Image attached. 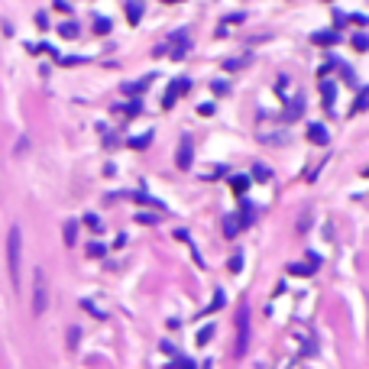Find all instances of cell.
<instances>
[{
  "instance_id": "cell-25",
  "label": "cell",
  "mask_w": 369,
  "mask_h": 369,
  "mask_svg": "<svg viewBox=\"0 0 369 369\" xmlns=\"http://www.w3.org/2000/svg\"><path fill=\"white\" fill-rule=\"evenodd\" d=\"M81 308H88V311H91V314H94V317H104V311H97V308H94V305H91V301H81Z\"/></svg>"
},
{
  "instance_id": "cell-22",
  "label": "cell",
  "mask_w": 369,
  "mask_h": 369,
  "mask_svg": "<svg viewBox=\"0 0 369 369\" xmlns=\"http://www.w3.org/2000/svg\"><path fill=\"white\" fill-rule=\"evenodd\" d=\"M288 272H295V276H311V266H288Z\"/></svg>"
},
{
  "instance_id": "cell-11",
  "label": "cell",
  "mask_w": 369,
  "mask_h": 369,
  "mask_svg": "<svg viewBox=\"0 0 369 369\" xmlns=\"http://www.w3.org/2000/svg\"><path fill=\"white\" fill-rule=\"evenodd\" d=\"M321 94H324V107L331 110V107H334V94H337L331 81H321Z\"/></svg>"
},
{
  "instance_id": "cell-21",
  "label": "cell",
  "mask_w": 369,
  "mask_h": 369,
  "mask_svg": "<svg viewBox=\"0 0 369 369\" xmlns=\"http://www.w3.org/2000/svg\"><path fill=\"white\" fill-rule=\"evenodd\" d=\"M85 223H88V227H91L94 233H100V220H97V217H94V214H85Z\"/></svg>"
},
{
  "instance_id": "cell-18",
  "label": "cell",
  "mask_w": 369,
  "mask_h": 369,
  "mask_svg": "<svg viewBox=\"0 0 369 369\" xmlns=\"http://www.w3.org/2000/svg\"><path fill=\"white\" fill-rule=\"evenodd\" d=\"M107 30H110V20H107V16H97V20H94V32H100V36H104Z\"/></svg>"
},
{
  "instance_id": "cell-5",
  "label": "cell",
  "mask_w": 369,
  "mask_h": 369,
  "mask_svg": "<svg viewBox=\"0 0 369 369\" xmlns=\"http://www.w3.org/2000/svg\"><path fill=\"white\" fill-rule=\"evenodd\" d=\"M175 165H178V169H188V165H191V143H188V139H182V143H178Z\"/></svg>"
},
{
  "instance_id": "cell-24",
  "label": "cell",
  "mask_w": 369,
  "mask_h": 369,
  "mask_svg": "<svg viewBox=\"0 0 369 369\" xmlns=\"http://www.w3.org/2000/svg\"><path fill=\"white\" fill-rule=\"evenodd\" d=\"M149 146V136H139V139H133V149H146Z\"/></svg>"
},
{
  "instance_id": "cell-13",
  "label": "cell",
  "mask_w": 369,
  "mask_h": 369,
  "mask_svg": "<svg viewBox=\"0 0 369 369\" xmlns=\"http://www.w3.org/2000/svg\"><path fill=\"white\" fill-rule=\"evenodd\" d=\"M314 42H317V46H334L337 36H334V32H314Z\"/></svg>"
},
{
  "instance_id": "cell-32",
  "label": "cell",
  "mask_w": 369,
  "mask_h": 369,
  "mask_svg": "<svg viewBox=\"0 0 369 369\" xmlns=\"http://www.w3.org/2000/svg\"><path fill=\"white\" fill-rule=\"evenodd\" d=\"M165 3H178V0H165Z\"/></svg>"
},
{
  "instance_id": "cell-2",
  "label": "cell",
  "mask_w": 369,
  "mask_h": 369,
  "mask_svg": "<svg viewBox=\"0 0 369 369\" xmlns=\"http://www.w3.org/2000/svg\"><path fill=\"white\" fill-rule=\"evenodd\" d=\"M49 308V278H46V269H36L32 276V314H46Z\"/></svg>"
},
{
  "instance_id": "cell-26",
  "label": "cell",
  "mask_w": 369,
  "mask_h": 369,
  "mask_svg": "<svg viewBox=\"0 0 369 369\" xmlns=\"http://www.w3.org/2000/svg\"><path fill=\"white\" fill-rule=\"evenodd\" d=\"M175 366H178V369H194V363H191V360H184V356H178Z\"/></svg>"
},
{
  "instance_id": "cell-4",
  "label": "cell",
  "mask_w": 369,
  "mask_h": 369,
  "mask_svg": "<svg viewBox=\"0 0 369 369\" xmlns=\"http://www.w3.org/2000/svg\"><path fill=\"white\" fill-rule=\"evenodd\" d=\"M188 88H191V85H188L184 78H178V81H172V85H169V91H165V100H162V107H172V104H175V97H178V94H182V91H188Z\"/></svg>"
},
{
  "instance_id": "cell-20",
  "label": "cell",
  "mask_w": 369,
  "mask_h": 369,
  "mask_svg": "<svg viewBox=\"0 0 369 369\" xmlns=\"http://www.w3.org/2000/svg\"><path fill=\"white\" fill-rule=\"evenodd\" d=\"M78 337H81V331L71 327V331H68V350H78Z\"/></svg>"
},
{
  "instance_id": "cell-19",
  "label": "cell",
  "mask_w": 369,
  "mask_h": 369,
  "mask_svg": "<svg viewBox=\"0 0 369 369\" xmlns=\"http://www.w3.org/2000/svg\"><path fill=\"white\" fill-rule=\"evenodd\" d=\"M366 46H369L366 36H363V32H356V36H353V49H356V52H366Z\"/></svg>"
},
{
  "instance_id": "cell-6",
  "label": "cell",
  "mask_w": 369,
  "mask_h": 369,
  "mask_svg": "<svg viewBox=\"0 0 369 369\" xmlns=\"http://www.w3.org/2000/svg\"><path fill=\"white\" fill-rule=\"evenodd\" d=\"M139 16H143V0H126V20L136 26Z\"/></svg>"
},
{
  "instance_id": "cell-15",
  "label": "cell",
  "mask_w": 369,
  "mask_h": 369,
  "mask_svg": "<svg viewBox=\"0 0 369 369\" xmlns=\"http://www.w3.org/2000/svg\"><path fill=\"white\" fill-rule=\"evenodd\" d=\"M301 110H305V104H301V100H295V104H288L285 117H288V120H298V117H301Z\"/></svg>"
},
{
  "instance_id": "cell-27",
  "label": "cell",
  "mask_w": 369,
  "mask_h": 369,
  "mask_svg": "<svg viewBox=\"0 0 369 369\" xmlns=\"http://www.w3.org/2000/svg\"><path fill=\"white\" fill-rule=\"evenodd\" d=\"M220 305H223V292H217V295H214V301H211V311H217Z\"/></svg>"
},
{
  "instance_id": "cell-29",
  "label": "cell",
  "mask_w": 369,
  "mask_h": 369,
  "mask_svg": "<svg viewBox=\"0 0 369 369\" xmlns=\"http://www.w3.org/2000/svg\"><path fill=\"white\" fill-rule=\"evenodd\" d=\"M55 10H62V13H68V10H71V7H68V0H55Z\"/></svg>"
},
{
  "instance_id": "cell-14",
  "label": "cell",
  "mask_w": 369,
  "mask_h": 369,
  "mask_svg": "<svg viewBox=\"0 0 369 369\" xmlns=\"http://www.w3.org/2000/svg\"><path fill=\"white\" fill-rule=\"evenodd\" d=\"M253 175H256V182H269V175H272V172L266 169L262 162H256V165H253Z\"/></svg>"
},
{
  "instance_id": "cell-3",
  "label": "cell",
  "mask_w": 369,
  "mask_h": 369,
  "mask_svg": "<svg viewBox=\"0 0 369 369\" xmlns=\"http://www.w3.org/2000/svg\"><path fill=\"white\" fill-rule=\"evenodd\" d=\"M249 350V308L240 305L237 311V356H243Z\"/></svg>"
},
{
  "instance_id": "cell-31",
  "label": "cell",
  "mask_w": 369,
  "mask_h": 369,
  "mask_svg": "<svg viewBox=\"0 0 369 369\" xmlns=\"http://www.w3.org/2000/svg\"><path fill=\"white\" fill-rule=\"evenodd\" d=\"M366 107V91H360V97H356V110Z\"/></svg>"
},
{
  "instance_id": "cell-16",
  "label": "cell",
  "mask_w": 369,
  "mask_h": 369,
  "mask_svg": "<svg viewBox=\"0 0 369 369\" xmlns=\"http://www.w3.org/2000/svg\"><path fill=\"white\" fill-rule=\"evenodd\" d=\"M211 337H214V324H208V327H201V331H198V343H201V346L208 343Z\"/></svg>"
},
{
  "instance_id": "cell-23",
  "label": "cell",
  "mask_w": 369,
  "mask_h": 369,
  "mask_svg": "<svg viewBox=\"0 0 369 369\" xmlns=\"http://www.w3.org/2000/svg\"><path fill=\"white\" fill-rule=\"evenodd\" d=\"M88 253L97 259V256H104V246H100V243H91V246H88Z\"/></svg>"
},
{
  "instance_id": "cell-17",
  "label": "cell",
  "mask_w": 369,
  "mask_h": 369,
  "mask_svg": "<svg viewBox=\"0 0 369 369\" xmlns=\"http://www.w3.org/2000/svg\"><path fill=\"white\" fill-rule=\"evenodd\" d=\"M246 188H249V178H246V175H237V178H233V191H237V194H243Z\"/></svg>"
},
{
  "instance_id": "cell-9",
  "label": "cell",
  "mask_w": 369,
  "mask_h": 369,
  "mask_svg": "<svg viewBox=\"0 0 369 369\" xmlns=\"http://www.w3.org/2000/svg\"><path fill=\"white\" fill-rule=\"evenodd\" d=\"M308 139H311V143H327V130H324L321 123H314V126H311V130H308Z\"/></svg>"
},
{
  "instance_id": "cell-30",
  "label": "cell",
  "mask_w": 369,
  "mask_h": 369,
  "mask_svg": "<svg viewBox=\"0 0 369 369\" xmlns=\"http://www.w3.org/2000/svg\"><path fill=\"white\" fill-rule=\"evenodd\" d=\"M136 220H139V223H155V217H153V214H136Z\"/></svg>"
},
{
  "instance_id": "cell-8",
  "label": "cell",
  "mask_w": 369,
  "mask_h": 369,
  "mask_svg": "<svg viewBox=\"0 0 369 369\" xmlns=\"http://www.w3.org/2000/svg\"><path fill=\"white\" fill-rule=\"evenodd\" d=\"M172 55H175V59H184V49H188V39H184V32H175V36H172Z\"/></svg>"
},
{
  "instance_id": "cell-28",
  "label": "cell",
  "mask_w": 369,
  "mask_h": 369,
  "mask_svg": "<svg viewBox=\"0 0 369 369\" xmlns=\"http://www.w3.org/2000/svg\"><path fill=\"white\" fill-rule=\"evenodd\" d=\"M36 26H39V30H49V20H46V13H39V16H36Z\"/></svg>"
},
{
  "instance_id": "cell-10",
  "label": "cell",
  "mask_w": 369,
  "mask_h": 369,
  "mask_svg": "<svg viewBox=\"0 0 369 369\" xmlns=\"http://www.w3.org/2000/svg\"><path fill=\"white\" fill-rule=\"evenodd\" d=\"M78 243V220L65 223V246H75Z\"/></svg>"
},
{
  "instance_id": "cell-1",
  "label": "cell",
  "mask_w": 369,
  "mask_h": 369,
  "mask_svg": "<svg viewBox=\"0 0 369 369\" xmlns=\"http://www.w3.org/2000/svg\"><path fill=\"white\" fill-rule=\"evenodd\" d=\"M20 259H23V230H20V227H10L7 262H10V282H13V288H20Z\"/></svg>"
},
{
  "instance_id": "cell-12",
  "label": "cell",
  "mask_w": 369,
  "mask_h": 369,
  "mask_svg": "<svg viewBox=\"0 0 369 369\" xmlns=\"http://www.w3.org/2000/svg\"><path fill=\"white\" fill-rule=\"evenodd\" d=\"M59 36H62V39H75V36H78V26H75V23H62V26H59Z\"/></svg>"
},
{
  "instance_id": "cell-7",
  "label": "cell",
  "mask_w": 369,
  "mask_h": 369,
  "mask_svg": "<svg viewBox=\"0 0 369 369\" xmlns=\"http://www.w3.org/2000/svg\"><path fill=\"white\" fill-rule=\"evenodd\" d=\"M240 227H243V223H240V217L237 214H230V217H223V237H237L240 233Z\"/></svg>"
}]
</instances>
